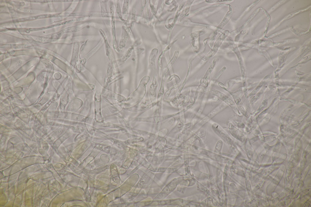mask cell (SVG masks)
Segmentation results:
<instances>
[{
  "label": "cell",
  "instance_id": "obj_1",
  "mask_svg": "<svg viewBox=\"0 0 311 207\" xmlns=\"http://www.w3.org/2000/svg\"><path fill=\"white\" fill-rule=\"evenodd\" d=\"M207 92L217 97L222 100L224 103L230 106L235 113L237 114L239 113V109L235 103L225 94L212 88L209 89Z\"/></svg>",
  "mask_w": 311,
  "mask_h": 207
},
{
  "label": "cell",
  "instance_id": "obj_2",
  "mask_svg": "<svg viewBox=\"0 0 311 207\" xmlns=\"http://www.w3.org/2000/svg\"><path fill=\"white\" fill-rule=\"evenodd\" d=\"M217 60V59H215L212 61L203 77L200 80L199 87L206 88L208 86L213 70L216 64Z\"/></svg>",
  "mask_w": 311,
  "mask_h": 207
},
{
  "label": "cell",
  "instance_id": "obj_3",
  "mask_svg": "<svg viewBox=\"0 0 311 207\" xmlns=\"http://www.w3.org/2000/svg\"><path fill=\"white\" fill-rule=\"evenodd\" d=\"M203 29L192 33L190 37V41L195 53H197L200 47L199 38L200 36L204 34Z\"/></svg>",
  "mask_w": 311,
  "mask_h": 207
},
{
  "label": "cell",
  "instance_id": "obj_4",
  "mask_svg": "<svg viewBox=\"0 0 311 207\" xmlns=\"http://www.w3.org/2000/svg\"><path fill=\"white\" fill-rule=\"evenodd\" d=\"M229 31L228 30H225L224 32L221 33L220 35L218 37L211 49V51L209 52L210 54L213 56L217 53L220 46L221 45L223 41L227 36Z\"/></svg>",
  "mask_w": 311,
  "mask_h": 207
},
{
  "label": "cell",
  "instance_id": "obj_5",
  "mask_svg": "<svg viewBox=\"0 0 311 207\" xmlns=\"http://www.w3.org/2000/svg\"><path fill=\"white\" fill-rule=\"evenodd\" d=\"M227 105L224 102L222 103L214 110L211 111L206 117L198 123V125L201 126L208 121L218 113L226 108Z\"/></svg>",
  "mask_w": 311,
  "mask_h": 207
},
{
  "label": "cell",
  "instance_id": "obj_6",
  "mask_svg": "<svg viewBox=\"0 0 311 207\" xmlns=\"http://www.w3.org/2000/svg\"><path fill=\"white\" fill-rule=\"evenodd\" d=\"M218 85L222 89L227 92L232 96L234 99L236 104L238 105L241 100V98L242 95V90L240 88L235 92H232L227 89L225 85L221 82H219Z\"/></svg>",
  "mask_w": 311,
  "mask_h": 207
},
{
  "label": "cell",
  "instance_id": "obj_7",
  "mask_svg": "<svg viewBox=\"0 0 311 207\" xmlns=\"http://www.w3.org/2000/svg\"><path fill=\"white\" fill-rule=\"evenodd\" d=\"M228 10L225 15L221 22L216 28L215 31L218 32L220 31L228 22L233 15V10L232 6L229 4Z\"/></svg>",
  "mask_w": 311,
  "mask_h": 207
},
{
  "label": "cell",
  "instance_id": "obj_8",
  "mask_svg": "<svg viewBox=\"0 0 311 207\" xmlns=\"http://www.w3.org/2000/svg\"><path fill=\"white\" fill-rule=\"evenodd\" d=\"M228 5L229 4L225 3L214 4L197 8L191 12L189 14H190L191 15H193L205 10L214 8L228 7Z\"/></svg>",
  "mask_w": 311,
  "mask_h": 207
},
{
  "label": "cell",
  "instance_id": "obj_9",
  "mask_svg": "<svg viewBox=\"0 0 311 207\" xmlns=\"http://www.w3.org/2000/svg\"><path fill=\"white\" fill-rule=\"evenodd\" d=\"M227 67L226 66H224L221 69L218 73L216 74L215 76L211 80H210L208 86L206 88V89H205V90L207 91L210 89L212 88L211 87L214 85L216 82L218 80L221 76L225 71Z\"/></svg>",
  "mask_w": 311,
  "mask_h": 207
},
{
  "label": "cell",
  "instance_id": "obj_10",
  "mask_svg": "<svg viewBox=\"0 0 311 207\" xmlns=\"http://www.w3.org/2000/svg\"><path fill=\"white\" fill-rule=\"evenodd\" d=\"M179 54V52L178 51H175L173 58L164 69L163 73L167 75L169 69L177 59Z\"/></svg>",
  "mask_w": 311,
  "mask_h": 207
},
{
  "label": "cell",
  "instance_id": "obj_11",
  "mask_svg": "<svg viewBox=\"0 0 311 207\" xmlns=\"http://www.w3.org/2000/svg\"><path fill=\"white\" fill-rule=\"evenodd\" d=\"M242 80V78L239 76L231 79L227 81L225 86L227 89L229 90L235 84L241 82Z\"/></svg>",
  "mask_w": 311,
  "mask_h": 207
},
{
  "label": "cell",
  "instance_id": "obj_12",
  "mask_svg": "<svg viewBox=\"0 0 311 207\" xmlns=\"http://www.w3.org/2000/svg\"><path fill=\"white\" fill-rule=\"evenodd\" d=\"M195 58V57H193L192 58V59H191V60L190 61V63H189V67H188V70L187 74L186 75V77H185V80H184V81H183V84H182V86L181 87V88L180 90H181L183 88V87H184V86H185L186 83V82H187V80H188V78H189V76H190V74L191 71V70L192 68V62H193V60Z\"/></svg>",
  "mask_w": 311,
  "mask_h": 207
},
{
  "label": "cell",
  "instance_id": "obj_13",
  "mask_svg": "<svg viewBox=\"0 0 311 207\" xmlns=\"http://www.w3.org/2000/svg\"><path fill=\"white\" fill-rule=\"evenodd\" d=\"M158 53V50L154 49L152 50L150 56L149 63L152 65L154 66L155 64V60Z\"/></svg>",
  "mask_w": 311,
  "mask_h": 207
},
{
  "label": "cell",
  "instance_id": "obj_14",
  "mask_svg": "<svg viewBox=\"0 0 311 207\" xmlns=\"http://www.w3.org/2000/svg\"><path fill=\"white\" fill-rule=\"evenodd\" d=\"M217 33L218 32L215 30L213 32L210 36L209 44L211 49L214 45L215 37Z\"/></svg>",
  "mask_w": 311,
  "mask_h": 207
},
{
  "label": "cell",
  "instance_id": "obj_15",
  "mask_svg": "<svg viewBox=\"0 0 311 207\" xmlns=\"http://www.w3.org/2000/svg\"><path fill=\"white\" fill-rule=\"evenodd\" d=\"M128 1L125 0L124 3L122 8V13L123 16L126 18L128 14Z\"/></svg>",
  "mask_w": 311,
  "mask_h": 207
},
{
  "label": "cell",
  "instance_id": "obj_16",
  "mask_svg": "<svg viewBox=\"0 0 311 207\" xmlns=\"http://www.w3.org/2000/svg\"><path fill=\"white\" fill-rule=\"evenodd\" d=\"M136 9L135 5H134L132 9V18L131 23V28H132L135 22V17Z\"/></svg>",
  "mask_w": 311,
  "mask_h": 207
},
{
  "label": "cell",
  "instance_id": "obj_17",
  "mask_svg": "<svg viewBox=\"0 0 311 207\" xmlns=\"http://www.w3.org/2000/svg\"><path fill=\"white\" fill-rule=\"evenodd\" d=\"M232 1V0H206V2L208 3H218L222 2H226Z\"/></svg>",
  "mask_w": 311,
  "mask_h": 207
}]
</instances>
